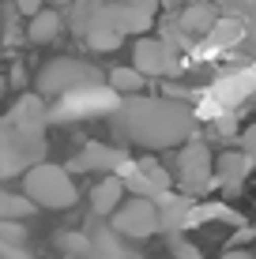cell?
Segmentation results:
<instances>
[{"label":"cell","mask_w":256,"mask_h":259,"mask_svg":"<svg viewBox=\"0 0 256 259\" xmlns=\"http://www.w3.org/2000/svg\"><path fill=\"white\" fill-rule=\"evenodd\" d=\"M158 15V0H105L98 8H87V12H72V30H87V26H109L121 38L128 34H147L155 26Z\"/></svg>","instance_id":"7a4b0ae2"},{"label":"cell","mask_w":256,"mask_h":259,"mask_svg":"<svg viewBox=\"0 0 256 259\" xmlns=\"http://www.w3.org/2000/svg\"><path fill=\"white\" fill-rule=\"evenodd\" d=\"M223 259H256L252 252H241V248H230V252H223Z\"/></svg>","instance_id":"83f0119b"},{"label":"cell","mask_w":256,"mask_h":259,"mask_svg":"<svg viewBox=\"0 0 256 259\" xmlns=\"http://www.w3.org/2000/svg\"><path fill=\"white\" fill-rule=\"evenodd\" d=\"M79 38H83L91 49H98V53H113L121 41H125L117 30H109V26H87V30H79Z\"/></svg>","instance_id":"44dd1931"},{"label":"cell","mask_w":256,"mask_h":259,"mask_svg":"<svg viewBox=\"0 0 256 259\" xmlns=\"http://www.w3.org/2000/svg\"><path fill=\"white\" fill-rule=\"evenodd\" d=\"M98 4H105V0H76L72 12H87V8H98Z\"/></svg>","instance_id":"4316f807"},{"label":"cell","mask_w":256,"mask_h":259,"mask_svg":"<svg viewBox=\"0 0 256 259\" xmlns=\"http://www.w3.org/2000/svg\"><path fill=\"white\" fill-rule=\"evenodd\" d=\"M8 117L19 120V124L46 128V124H49V105H46V98H38V94H23L19 102L12 105V113H8Z\"/></svg>","instance_id":"2e32d148"},{"label":"cell","mask_w":256,"mask_h":259,"mask_svg":"<svg viewBox=\"0 0 256 259\" xmlns=\"http://www.w3.org/2000/svg\"><path fill=\"white\" fill-rule=\"evenodd\" d=\"M109 226L117 229L121 237L128 240H147L158 233V207L147 195H132V199H121L117 210L109 214Z\"/></svg>","instance_id":"8992f818"},{"label":"cell","mask_w":256,"mask_h":259,"mask_svg":"<svg viewBox=\"0 0 256 259\" xmlns=\"http://www.w3.org/2000/svg\"><path fill=\"white\" fill-rule=\"evenodd\" d=\"M211 162H215V158H211L207 143H200V139L181 143V150H177V184H181V192H189V195L207 192L211 184H215Z\"/></svg>","instance_id":"52a82bcc"},{"label":"cell","mask_w":256,"mask_h":259,"mask_svg":"<svg viewBox=\"0 0 256 259\" xmlns=\"http://www.w3.org/2000/svg\"><path fill=\"white\" fill-rule=\"evenodd\" d=\"M125 181H121L117 173H109V177H102L98 184H94V192H91V207H94V214L98 218H109L113 210H117V203L125 199Z\"/></svg>","instance_id":"5bb4252c"},{"label":"cell","mask_w":256,"mask_h":259,"mask_svg":"<svg viewBox=\"0 0 256 259\" xmlns=\"http://www.w3.org/2000/svg\"><path fill=\"white\" fill-rule=\"evenodd\" d=\"M241 150L249 154V162H252V173H256V124H249V128L241 132Z\"/></svg>","instance_id":"cb8c5ba5"},{"label":"cell","mask_w":256,"mask_h":259,"mask_svg":"<svg viewBox=\"0 0 256 259\" xmlns=\"http://www.w3.org/2000/svg\"><path fill=\"white\" fill-rule=\"evenodd\" d=\"M132 68H136L143 79H151V75H170V71L177 68V53H173L170 41L139 34V38L132 41Z\"/></svg>","instance_id":"ba28073f"},{"label":"cell","mask_w":256,"mask_h":259,"mask_svg":"<svg viewBox=\"0 0 256 259\" xmlns=\"http://www.w3.org/2000/svg\"><path fill=\"white\" fill-rule=\"evenodd\" d=\"M155 207H158V229H166V233H177L185 226V218H189V199H185V195L162 192L155 199Z\"/></svg>","instance_id":"9a60e30c"},{"label":"cell","mask_w":256,"mask_h":259,"mask_svg":"<svg viewBox=\"0 0 256 259\" xmlns=\"http://www.w3.org/2000/svg\"><path fill=\"white\" fill-rule=\"evenodd\" d=\"M0 259H34L23 244L19 222H0Z\"/></svg>","instance_id":"d6986e66"},{"label":"cell","mask_w":256,"mask_h":259,"mask_svg":"<svg viewBox=\"0 0 256 259\" xmlns=\"http://www.w3.org/2000/svg\"><path fill=\"white\" fill-rule=\"evenodd\" d=\"M241 41H245V49H249L252 57H256V15H252V23L241 30Z\"/></svg>","instance_id":"484cf974"},{"label":"cell","mask_w":256,"mask_h":259,"mask_svg":"<svg viewBox=\"0 0 256 259\" xmlns=\"http://www.w3.org/2000/svg\"><path fill=\"white\" fill-rule=\"evenodd\" d=\"M60 30H64L60 12H53V8H38V12L30 15V23H26V41H30V46H49V41H57Z\"/></svg>","instance_id":"4fadbf2b"},{"label":"cell","mask_w":256,"mask_h":259,"mask_svg":"<svg viewBox=\"0 0 256 259\" xmlns=\"http://www.w3.org/2000/svg\"><path fill=\"white\" fill-rule=\"evenodd\" d=\"M109 120L121 139L143 150H170L196 136V113L177 98H151V94L121 98L109 109Z\"/></svg>","instance_id":"6da1fadb"},{"label":"cell","mask_w":256,"mask_h":259,"mask_svg":"<svg viewBox=\"0 0 256 259\" xmlns=\"http://www.w3.org/2000/svg\"><path fill=\"white\" fill-rule=\"evenodd\" d=\"M121 181L132 184L136 195H147V199H158L162 192H170V173H166L155 158H139V162L132 165V173L121 177Z\"/></svg>","instance_id":"9c48e42d"},{"label":"cell","mask_w":256,"mask_h":259,"mask_svg":"<svg viewBox=\"0 0 256 259\" xmlns=\"http://www.w3.org/2000/svg\"><path fill=\"white\" fill-rule=\"evenodd\" d=\"M23 195L34 203L38 210H68L76 207L79 188L72 181L64 165H53V162H38L23 173Z\"/></svg>","instance_id":"5b68a950"},{"label":"cell","mask_w":256,"mask_h":259,"mask_svg":"<svg viewBox=\"0 0 256 259\" xmlns=\"http://www.w3.org/2000/svg\"><path fill=\"white\" fill-rule=\"evenodd\" d=\"M170 252H173V259H204L196 244H189V240H181V237L170 240Z\"/></svg>","instance_id":"603a6c76"},{"label":"cell","mask_w":256,"mask_h":259,"mask_svg":"<svg viewBox=\"0 0 256 259\" xmlns=\"http://www.w3.org/2000/svg\"><path fill=\"white\" fill-rule=\"evenodd\" d=\"M105 87H109L113 94H121V98H132V94H143L147 79L139 75L136 68H113L109 75H105Z\"/></svg>","instance_id":"ac0fdd59"},{"label":"cell","mask_w":256,"mask_h":259,"mask_svg":"<svg viewBox=\"0 0 256 259\" xmlns=\"http://www.w3.org/2000/svg\"><path fill=\"white\" fill-rule=\"evenodd\" d=\"M91 87H105V75L79 57H53L34 75V94L46 102H60V98L91 91Z\"/></svg>","instance_id":"3957f363"},{"label":"cell","mask_w":256,"mask_h":259,"mask_svg":"<svg viewBox=\"0 0 256 259\" xmlns=\"http://www.w3.org/2000/svg\"><path fill=\"white\" fill-rule=\"evenodd\" d=\"M4 46H8V38H4V4H0V57H4Z\"/></svg>","instance_id":"f1b7e54d"},{"label":"cell","mask_w":256,"mask_h":259,"mask_svg":"<svg viewBox=\"0 0 256 259\" xmlns=\"http://www.w3.org/2000/svg\"><path fill=\"white\" fill-rule=\"evenodd\" d=\"M215 23H218V15H215L211 4H189L181 12V30L185 34H211Z\"/></svg>","instance_id":"e0dca14e"},{"label":"cell","mask_w":256,"mask_h":259,"mask_svg":"<svg viewBox=\"0 0 256 259\" xmlns=\"http://www.w3.org/2000/svg\"><path fill=\"white\" fill-rule=\"evenodd\" d=\"M38 162H46V128L0 117V177H23Z\"/></svg>","instance_id":"277c9868"},{"label":"cell","mask_w":256,"mask_h":259,"mask_svg":"<svg viewBox=\"0 0 256 259\" xmlns=\"http://www.w3.org/2000/svg\"><path fill=\"white\" fill-rule=\"evenodd\" d=\"M185 0H158V8H181Z\"/></svg>","instance_id":"f546056e"},{"label":"cell","mask_w":256,"mask_h":259,"mask_svg":"<svg viewBox=\"0 0 256 259\" xmlns=\"http://www.w3.org/2000/svg\"><path fill=\"white\" fill-rule=\"evenodd\" d=\"M211 173H215V181L234 195V192H241L245 177L252 173V162H249V154H245L241 147H237V150H223V154L211 162Z\"/></svg>","instance_id":"30bf717a"},{"label":"cell","mask_w":256,"mask_h":259,"mask_svg":"<svg viewBox=\"0 0 256 259\" xmlns=\"http://www.w3.org/2000/svg\"><path fill=\"white\" fill-rule=\"evenodd\" d=\"M87 237H91L94 255H102V259H132V255H136L128 248V237H121L109 222H94V226H87Z\"/></svg>","instance_id":"7c38bea8"},{"label":"cell","mask_w":256,"mask_h":259,"mask_svg":"<svg viewBox=\"0 0 256 259\" xmlns=\"http://www.w3.org/2000/svg\"><path fill=\"white\" fill-rule=\"evenodd\" d=\"M12 4H15V12H19V15H34L38 8H46V0H12Z\"/></svg>","instance_id":"d4e9b609"},{"label":"cell","mask_w":256,"mask_h":259,"mask_svg":"<svg viewBox=\"0 0 256 259\" xmlns=\"http://www.w3.org/2000/svg\"><path fill=\"white\" fill-rule=\"evenodd\" d=\"M8 91V75H0V94H4Z\"/></svg>","instance_id":"4dcf8cb0"},{"label":"cell","mask_w":256,"mask_h":259,"mask_svg":"<svg viewBox=\"0 0 256 259\" xmlns=\"http://www.w3.org/2000/svg\"><path fill=\"white\" fill-rule=\"evenodd\" d=\"M132 259H139V255H132Z\"/></svg>","instance_id":"d6a6232c"},{"label":"cell","mask_w":256,"mask_h":259,"mask_svg":"<svg viewBox=\"0 0 256 259\" xmlns=\"http://www.w3.org/2000/svg\"><path fill=\"white\" fill-rule=\"evenodd\" d=\"M121 165H125V154L109 143H87L72 162V169H79V173H113Z\"/></svg>","instance_id":"8fae6325"},{"label":"cell","mask_w":256,"mask_h":259,"mask_svg":"<svg viewBox=\"0 0 256 259\" xmlns=\"http://www.w3.org/2000/svg\"><path fill=\"white\" fill-rule=\"evenodd\" d=\"M60 248H64L68 255H76V259H87V255H94V248H91V237H87V229H83V233H76V229L60 233Z\"/></svg>","instance_id":"7402d4cb"},{"label":"cell","mask_w":256,"mask_h":259,"mask_svg":"<svg viewBox=\"0 0 256 259\" xmlns=\"http://www.w3.org/2000/svg\"><path fill=\"white\" fill-rule=\"evenodd\" d=\"M87 259H102V255H87Z\"/></svg>","instance_id":"1f68e13d"},{"label":"cell","mask_w":256,"mask_h":259,"mask_svg":"<svg viewBox=\"0 0 256 259\" xmlns=\"http://www.w3.org/2000/svg\"><path fill=\"white\" fill-rule=\"evenodd\" d=\"M34 210H38V207H34L23 192L0 188V222H23V218H30Z\"/></svg>","instance_id":"ffe728a7"}]
</instances>
